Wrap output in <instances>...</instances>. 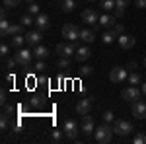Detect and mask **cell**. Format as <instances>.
Here are the masks:
<instances>
[{"instance_id": "cell-5", "label": "cell", "mask_w": 146, "mask_h": 144, "mask_svg": "<svg viewBox=\"0 0 146 144\" xmlns=\"http://www.w3.org/2000/svg\"><path fill=\"white\" fill-rule=\"evenodd\" d=\"M127 78H129V68L115 66L109 72V80H111L113 84H123V82H127Z\"/></svg>"}, {"instance_id": "cell-26", "label": "cell", "mask_w": 146, "mask_h": 144, "mask_svg": "<svg viewBox=\"0 0 146 144\" xmlns=\"http://www.w3.org/2000/svg\"><path fill=\"white\" fill-rule=\"evenodd\" d=\"M56 68H60V70L70 68V58H68V56H58V60H56Z\"/></svg>"}, {"instance_id": "cell-34", "label": "cell", "mask_w": 146, "mask_h": 144, "mask_svg": "<svg viewBox=\"0 0 146 144\" xmlns=\"http://www.w3.org/2000/svg\"><path fill=\"white\" fill-rule=\"evenodd\" d=\"M20 2L22 0H2L4 8H16V6H20Z\"/></svg>"}, {"instance_id": "cell-35", "label": "cell", "mask_w": 146, "mask_h": 144, "mask_svg": "<svg viewBox=\"0 0 146 144\" xmlns=\"http://www.w3.org/2000/svg\"><path fill=\"white\" fill-rule=\"evenodd\" d=\"M92 72H94V68H92V66H88V64L80 66V76H90Z\"/></svg>"}, {"instance_id": "cell-39", "label": "cell", "mask_w": 146, "mask_h": 144, "mask_svg": "<svg viewBox=\"0 0 146 144\" xmlns=\"http://www.w3.org/2000/svg\"><path fill=\"white\" fill-rule=\"evenodd\" d=\"M62 136H64V131H55V133L51 134L53 140H62Z\"/></svg>"}, {"instance_id": "cell-45", "label": "cell", "mask_w": 146, "mask_h": 144, "mask_svg": "<svg viewBox=\"0 0 146 144\" xmlns=\"http://www.w3.org/2000/svg\"><path fill=\"white\" fill-rule=\"evenodd\" d=\"M127 68H129V70H136V64H135V62H129V66H127Z\"/></svg>"}, {"instance_id": "cell-20", "label": "cell", "mask_w": 146, "mask_h": 144, "mask_svg": "<svg viewBox=\"0 0 146 144\" xmlns=\"http://www.w3.org/2000/svg\"><path fill=\"white\" fill-rule=\"evenodd\" d=\"M115 18H113V16H109V14H101L100 16V25L101 27H113V25H115Z\"/></svg>"}, {"instance_id": "cell-11", "label": "cell", "mask_w": 146, "mask_h": 144, "mask_svg": "<svg viewBox=\"0 0 146 144\" xmlns=\"http://www.w3.org/2000/svg\"><path fill=\"white\" fill-rule=\"evenodd\" d=\"M92 109V98H86V100H78V103H76V107H74V111H76V115H88Z\"/></svg>"}, {"instance_id": "cell-21", "label": "cell", "mask_w": 146, "mask_h": 144, "mask_svg": "<svg viewBox=\"0 0 146 144\" xmlns=\"http://www.w3.org/2000/svg\"><path fill=\"white\" fill-rule=\"evenodd\" d=\"M22 27H23V23H10V27H8V31L2 35V37H12V35H18V33H22Z\"/></svg>"}, {"instance_id": "cell-8", "label": "cell", "mask_w": 146, "mask_h": 144, "mask_svg": "<svg viewBox=\"0 0 146 144\" xmlns=\"http://www.w3.org/2000/svg\"><path fill=\"white\" fill-rule=\"evenodd\" d=\"M76 49H78V47H76V43H72V41H70V43H58L56 45V53L60 56H68V58L74 56Z\"/></svg>"}, {"instance_id": "cell-44", "label": "cell", "mask_w": 146, "mask_h": 144, "mask_svg": "<svg viewBox=\"0 0 146 144\" xmlns=\"http://www.w3.org/2000/svg\"><path fill=\"white\" fill-rule=\"evenodd\" d=\"M140 90H142V96L146 98V82H142V84H140Z\"/></svg>"}, {"instance_id": "cell-29", "label": "cell", "mask_w": 146, "mask_h": 144, "mask_svg": "<svg viewBox=\"0 0 146 144\" xmlns=\"http://www.w3.org/2000/svg\"><path fill=\"white\" fill-rule=\"evenodd\" d=\"M101 121H103V123H113V121H115L113 111H103V113H101Z\"/></svg>"}, {"instance_id": "cell-14", "label": "cell", "mask_w": 146, "mask_h": 144, "mask_svg": "<svg viewBox=\"0 0 146 144\" xmlns=\"http://www.w3.org/2000/svg\"><path fill=\"white\" fill-rule=\"evenodd\" d=\"M117 43H119L121 49H133L135 43H136V39H135V37H131V35H127V33H123V35L117 37Z\"/></svg>"}, {"instance_id": "cell-47", "label": "cell", "mask_w": 146, "mask_h": 144, "mask_svg": "<svg viewBox=\"0 0 146 144\" xmlns=\"http://www.w3.org/2000/svg\"><path fill=\"white\" fill-rule=\"evenodd\" d=\"M27 2H35V0H27Z\"/></svg>"}, {"instance_id": "cell-6", "label": "cell", "mask_w": 146, "mask_h": 144, "mask_svg": "<svg viewBox=\"0 0 146 144\" xmlns=\"http://www.w3.org/2000/svg\"><path fill=\"white\" fill-rule=\"evenodd\" d=\"M33 51H29V49H18V53H16V60H18V64L20 66H29L31 64V58H33Z\"/></svg>"}, {"instance_id": "cell-9", "label": "cell", "mask_w": 146, "mask_h": 144, "mask_svg": "<svg viewBox=\"0 0 146 144\" xmlns=\"http://www.w3.org/2000/svg\"><path fill=\"white\" fill-rule=\"evenodd\" d=\"M131 113H133V117H136V119H144L146 117V101H140V100L133 101Z\"/></svg>"}, {"instance_id": "cell-28", "label": "cell", "mask_w": 146, "mask_h": 144, "mask_svg": "<svg viewBox=\"0 0 146 144\" xmlns=\"http://www.w3.org/2000/svg\"><path fill=\"white\" fill-rule=\"evenodd\" d=\"M27 14H31V16H39V14H41L39 4H37V2H29V6H27Z\"/></svg>"}, {"instance_id": "cell-46", "label": "cell", "mask_w": 146, "mask_h": 144, "mask_svg": "<svg viewBox=\"0 0 146 144\" xmlns=\"http://www.w3.org/2000/svg\"><path fill=\"white\" fill-rule=\"evenodd\" d=\"M144 66H146V56H144Z\"/></svg>"}, {"instance_id": "cell-42", "label": "cell", "mask_w": 146, "mask_h": 144, "mask_svg": "<svg viewBox=\"0 0 146 144\" xmlns=\"http://www.w3.org/2000/svg\"><path fill=\"white\" fill-rule=\"evenodd\" d=\"M14 107H6V111H4V115H8V117H12V115H14Z\"/></svg>"}, {"instance_id": "cell-38", "label": "cell", "mask_w": 146, "mask_h": 144, "mask_svg": "<svg viewBox=\"0 0 146 144\" xmlns=\"http://www.w3.org/2000/svg\"><path fill=\"white\" fill-rule=\"evenodd\" d=\"M16 64H18L16 56H14V58H8V56H6V68H16Z\"/></svg>"}, {"instance_id": "cell-12", "label": "cell", "mask_w": 146, "mask_h": 144, "mask_svg": "<svg viewBox=\"0 0 146 144\" xmlns=\"http://www.w3.org/2000/svg\"><path fill=\"white\" fill-rule=\"evenodd\" d=\"M82 22L90 23V25H98V23H100V16H98V12H96V10L86 8V10L82 12Z\"/></svg>"}, {"instance_id": "cell-17", "label": "cell", "mask_w": 146, "mask_h": 144, "mask_svg": "<svg viewBox=\"0 0 146 144\" xmlns=\"http://www.w3.org/2000/svg\"><path fill=\"white\" fill-rule=\"evenodd\" d=\"M129 4H131V0H115V8H113L115 10V18H121Z\"/></svg>"}, {"instance_id": "cell-30", "label": "cell", "mask_w": 146, "mask_h": 144, "mask_svg": "<svg viewBox=\"0 0 146 144\" xmlns=\"http://www.w3.org/2000/svg\"><path fill=\"white\" fill-rule=\"evenodd\" d=\"M101 8H103V12H109L115 8V0H101Z\"/></svg>"}, {"instance_id": "cell-4", "label": "cell", "mask_w": 146, "mask_h": 144, "mask_svg": "<svg viewBox=\"0 0 146 144\" xmlns=\"http://www.w3.org/2000/svg\"><path fill=\"white\" fill-rule=\"evenodd\" d=\"M140 96H142V90L138 88V86H127V88L121 92V98H123L125 101H129V103H133V101L140 100Z\"/></svg>"}, {"instance_id": "cell-36", "label": "cell", "mask_w": 146, "mask_h": 144, "mask_svg": "<svg viewBox=\"0 0 146 144\" xmlns=\"http://www.w3.org/2000/svg\"><path fill=\"white\" fill-rule=\"evenodd\" d=\"M8 127H10L8 115H2V117H0V129H2V131H8Z\"/></svg>"}, {"instance_id": "cell-3", "label": "cell", "mask_w": 146, "mask_h": 144, "mask_svg": "<svg viewBox=\"0 0 146 144\" xmlns=\"http://www.w3.org/2000/svg\"><path fill=\"white\" fill-rule=\"evenodd\" d=\"M62 37L66 39V41H72V43H76L80 39V29L76 23H64L62 25Z\"/></svg>"}, {"instance_id": "cell-37", "label": "cell", "mask_w": 146, "mask_h": 144, "mask_svg": "<svg viewBox=\"0 0 146 144\" xmlns=\"http://www.w3.org/2000/svg\"><path fill=\"white\" fill-rule=\"evenodd\" d=\"M113 31L117 33V37H119V35H123L125 33V25H123V23H115V25H113Z\"/></svg>"}, {"instance_id": "cell-27", "label": "cell", "mask_w": 146, "mask_h": 144, "mask_svg": "<svg viewBox=\"0 0 146 144\" xmlns=\"http://www.w3.org/2000/svg\"><path fill=\"white\" fill-rule=\"evenodd\" d=\"M8 27H10V22L6 20V16H4V12H2V18H0V35H4L8 31Z\"/></svg>"}, {"instance_id": "cell-32", "label": "cell", "mask_w": 146, "mask_h": 144, "mask_svg": "<svg viewBox=\"0 0 146 144\" xmlns=\"http://www.w3.org/2000/svg\"><path fill=\"white\" fill-rule=\"evenodd\" d=\"M133 142L135 144H146V134L144 133H136L135 138H133Z\"/></svg>"}, {"instance_id": "cell-19", "label": "cell", "mask_w": 146, "mask_h": 144, "mask_svg": "<svg viewBox=\"0 0 146 144\" xmlns=\"http://www.w3.org/2000/svg\"><path fill=\"white\" fill-rule=\"evenodd\" d=\"M80 39H82L84 43H94V41H96L94 29H80Z\"/></svg>"}, {"instance_id": "cell-15", "label": "cell", "mask_w": 146, "mask_h": 144, "mask_svg": "<svg viewBox=\"0 0 146 144\" xmlns=\"http://www.w3.org/2000/svg\"><path fill=\"white\" fill-rule=\"evenodd\" d=\"M90 49L86 47V45H82V47H78L76 49V53H74V60H78V62H84V60H88L90 58Z\"/></svg>"}, {"instance_id": "cell-48", "label": "cell", "mask_w": 146, "mask_h": 144, "mask_svg": "<svg viewBox=\"0 0 146 144\" xmlns=\"http://www.w3.org/2000/svg\"><path fill=\"white\" fill-rule=\"evenodd\" d=\"M88 2H94V0H88Z\"/></svg>"}, {"instance_id": "cell-13", "label": "cell", "mask_w": 146, "mask_h": 144, "mask_svg": "<svg viewBox=\"0 0 146 144\" xmlns=\"http://www.w3.org/2000/svg\"><path fill=\"white\" fill-rule=\"evenodd\" d=\"M41 39H43V31H41V29L27 31V35H25V43L31 45V47H37V45L41 43Z\"/></svg>"}, {"instance_id": "cell-1", "label": "cell", "mask_w": 146, "mask_h": 144, "mask_svg": "<svg viewBox=\"0 0 146 144\" xmlns=\"http://www.w3.org/2000/svg\"><path fill=\"white\" fill-rule=\"evenodd\" d=\"M111 136H113V125H109V123H101L100 127L94 131V140L100 144L111 142Z\"/></svg>"}, {"instance_id": "cell-16", "label": "cell", "mask_w": 146, "mask_h": 144, "mask_svg": "<svg viewBox=\"0 0 146 144\" xmlns=\"http://www.w3.org/2000/svg\"><path fill=\"white\" fill-rule=\"evenodd\" d=\"M35 25H37V29H47L49 25H51V22H49V16L47 14H39V16H35Z\"/></svg>"}, {"instance_id": "cell-10", "label": "cell", "mask_w": 146, "mask_h": 144, "mask_svg": "<svg viewBox=\"0 0 146 144\" xmlns=\"http://www.w3.org/2000/svg\"><path fill=\"white\" fill-rule=\"evenodd\" d=\"M80 131L86 134V136L94 134V131H96V125H94V119L90 117V113L82 117V125H80Z\"/></svg>"}, {"instance_id": "cell-33", "label": "cell", "mask_w": 146, "mask_h": 144, "mask_svg": "<svg viewBox=\"0 0 146 144\" xmlns=\"http://www.w3.org/2000/svg\"><path fill=\"white\" fill-rule=\"evenodd\" d=\"M10 49H12V47H10V43H2V45H0V55H2L4 58H6V56L10 55Z\"/></svg>"}, {"instance_id": "cell-22", "label": "cell", "mask_w": 146, "mask_h": 144, "mask_svg": "<svg viewBox=\"0 0 146 144\" xmlns=\"http://www.w3.org/2000/svg\"><path fill=\"white\" fill-rule=\"evenodd\" d=\"M33 55H35V58L43 60V58H47V56H49V49H47V47H43V45H37V47H35V51H33Z\"/></svg>"}, {"instance_id": "cell-41", "label": "cell", "mask_w": 146, "mask_h": 144, "mask_svg": "<svg viewBox=\"0 0 146 144\" xmlns=\"http://www.w3.org/2000/svg\"><path fill=\"white\" fill-rule=\"evenodd\" d=\"M136 8H146V0H135Z\"/></svg>"}, {"instance_id": "cell-7", "label": "cell", "mask_w": 146, "mask_h": 144, "mask_svg": "<svg viewBox=\"0 0 146 144\" xmlns=\"http://www.w3.org/2000/svg\"><path fill=\"white\" fill-rule=\"evenodd\" d=\"M62 131H64V136L68 140H76L78 138V125L72 121V119H66L62 123Z\"/></svg>"}, {"instance_id": "cell-23", "label": "cell", "mask_w": 146, "mask_h": 144, "mask_svg": "<svg viewBox=\"0 0 146 144\" xmlns=\"http://www.w3.org/2000/svg\"><path fill=\"white\" fill-rule=\"evenodd\" d=\"M101 41L105 45L113 43V41H117V33H115L113 29H107V31H103V35H101Z\"/></svg>"}, {"instance_id": "cell-31", "label": "cell", "mask_w": 146, "mask_h": 144, "mask_svg": "<svg viewBox=\"0 0 146 144\" xmlns=\"http://www.w3.org/2000/svg\"><path fill=\"white\" fill-rule=\"evenodd\" d=\"M22 23L25 25V27H29V25H33V23H35L33 16H31V14H25V16H22Z\"/></svg>"}, {"instance_id": "cell-18", "label": "cell", "mask_w": 146, "mask_h": 144, "mask_svg": "<svg viewBox=\"0 0 146 144\" xmlns=\"http://www.w3.org/2000/svg\"><path fill=\"white\" fill-rule=\"evenodd\" d=\"M23 43H25V35H22V33L12 35V37H10V47H12V49H22Z\"/></svg>"}, {"instance_id": "cell-40", "label": "cell", "mask_w": 146, "mask_h": 144, "mask_svg": "<svg viewBox=\"0 0 146 144\" xmlns=\"http://www.w3.org/2000/svg\"><path fill=\"white\" fill-rule=\"evenodd\" d=\"M45 68H47V64H45V62H43V60H39V62L35 64V70H37V72H43Z\"/></svg>"}, {"instance_id": "cell-24", "label": "cell", "mask_w": 146, "mask_h": 144, "mask_svg": "<svg viewBox=\"0 0 146 144\" xmlns=\"http://www.w3.org/2000/svg\"><path fill=\"white\" fill-rule=\"evenodd\" d=\"M127 82L129 84H133V86H138V84H142V78H140V74L138 72H129V78H127Z\"/></svg>"}, {"instance_id": "cell-43", "label": "cell", "mask_w": 146, "mask_h": 144, "mask_svg": "<svg viewBox=\"0 0 146 144\" xmlns=\"http://www.w3.org/2000/svg\"><path fill=\"white\" fill-rule=\"evenodd\" d=\"M39 103H41L39 98H31V105H39Z\"/></svg>"}, {"instance_id": "cell-2", "label": "cell", "mask_w": 146, "mask_h": 144, "mask_svg": "<svg viewBox=\"0 0 146 144\" xmlns=\"http://www.w3.org/2000/svg\"><path fill=\"white\" fill-rule=\"evenodd\" d=\"M133 131H135L133 125L129 121H125V119H115L113 121V133L119 134V136H127V134H131Z\"/></svg>"}, {"instance_id": "cell-25", "label": "cell", "mask_w": 146, "mask_h": 144, "mask_svg": "<svg viewBox=\"0 0 146 144\" xmlns=\"http://www.w3.org/2000/svg\"><path fill=\"white\" fill-rule=\"evenodd\" d=\"M74 8H76V2H74V0H62V2H60V10L62 12H74Z\"/></svg>"}]
</instances>
